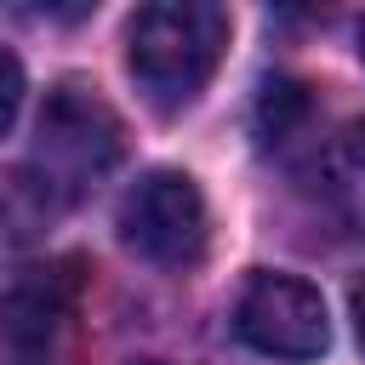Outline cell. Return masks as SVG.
I'll return each instance as SVG.
<instances>
[{
	"label": "cell",
	"mask_w": 365,
	"mask_h": 365,
	"mask_svg": "<svg viewBox=\"0 0 365 365\" xmlns=\"http://www.w3.org/2000/svg\"><path fill=\"white\" fill-rule=\"evenodd\" d=\"M120 148H125L120 114L97 91L63 80L34 120V154H29L23 177L46 194L51 211H68L120 165Z\"/></svg>",
	"instance_id": "obj_1"
},
{
	"label": "cell",
	"mask_w": 365,
	"mask_h": 365,
	"mask_svg": "<svg viewBox=\"0 0 365 365\" xmlns=\"http://www.w3.org/2000/svg\"><path fill=\"white\" fill-rule=\"evenodd\" d=\"M131 74L154 108H188L222 63L228 11L211 0H160L131 17Z\"/></svg>",
	"instance_id": "obj_2"
},
{
	"label": "cell",
	"mask_w": 365,
	"mask_h": 365,
	"mask_svg": "<svg viewBox=\"0 0 365 365\" xmlns=\"http://www.w3.org/2000/svg\"><path fill=\"white\" fill-rule=\"evenodd\" d=\"M120 240L154 268H188L205 257L211 211L188 171H148L120 205Z\"/></svg>",
	"instance_id": "obj_3"
},
{
	"label": "cell",
	"mask_w": 365,
	"mask_h": 365,
	"mask_svg": "<svg viewBox=\"0 0 365 365\" xmlns=\"http://www.w3.org/2000/svg\"><path fill=\"white\" fill-rule=\"evenodd\" d=\"M234 325L257 354H274V359H319L331 342L325 302L297 274H257L234 308Z\"/></svg>",
	"instance_id": "obj_4"
},
{
	"label": "cell",
	"mask_w": 365,
	"mask_h": 365,
	"mask_svg": "<svg viewBox=\"0 0 365 365\" xmlns=\"http://www.w3.org/2000/svg\"><path fill=\"white\" fill-rule=\"evenodd\" d=\"M80 297V262L29 268L0 297V359L6 365H46Z\"/></svg>",
	"instance_id": "obj_5"
},
{
	"label": "cell",
	"mask_w": 365,
	"mask_h": 365,
	"mask_svg": "<svg viewBox=\"0 0 365 365\" xmlns=\"http://www.w3.org/2000/svg\"><path fill=\"white\" fill-rule=\"evenodd\" d=\"M319 194L348 234H365V120L348 125L319 160Z\"/></svg>",
	"instance_id": "obj_6"
},
{
	"label": "cell",
	"mask_w": 365,
	"mask_h": 365,
	"mask_svg": "<svg viewBox=\"0 0 365 365\" xmlns=\"http://www.w3.org/2000/svg\"><path fill=\"white\" fill-rule=\"evenodd\" d=\"M308 114H314V97H308V86H302V80H285V74H274V80L262 86V97H257V114H251V125H257V143H262V148H279V143H291V137L308 125Z\"/></svg>",
	"instance_id": "obj_7"
},
{
	"label": "cell",
	"mask_w": 365,
	"mask_h": 365,
	"mask_svg": "<svg viewBox=\"0 0 365 365\" xmlns=\"http://www.w3.org/2000/svg\"><path fill=\"white\" fill-rule=\"evenodd\" d=\"M51 217V205H46V194L23 177V171H11L6 177V188H0V268L40 234V222Z\"/></svg>",
	"instance_id": "obj_8"
},
{
	"label": "cell",
	"mask_w": 365,
	"mask_h": 365,
	"mask_svg": "<svg viewBox=\"0 0 365 365\" xmlns=\"http://www.w3.org/2000/svg\"><path fill=\"white\" fill-rule=\"evenodd\" d=\"M17 103H23V63L0 46V137H6V125L17 120Z\"/></svg>",
	"instance_id": "obj_9"
},
{
	"label": "cell",
	"mask_w": 365,
	"mask_h": 365,
	"mask_svg": "<svg viewBox=\"0 0 365 365\" xmlns=\"http://www.w3.org/2000/svg\"><path fill=\"white\" fill-rule=\"evenodd\" d=\"M348 308H354V336H359V348H365V279L348 291Z\"/></svg>",
	"instance_id": "obj_10"
},
{
	"label": "cell",
	"mask_w": 365,
	"mask_h": 365,
	"mask_svg": "<svg viewBox=\"0 0 365 365\" xmlns=\"http://www.w3.org/2000/svg\"><path fill=\"white\" fill-rule=\"evenodd\" d=\"M359 51H365V23H359Z\"/></svg>",
	"instance_id": "obj_11"
},
{
	"label": "cell",
	"mask_w": 365,
	"mask_h": 365,
	"mask_svg": "<svg viewBox=\"0 0 365 365\" xmlns=\"http://www.w3.org/2000/svg\"><path fill=\"white\" fill-rule=\"evenodd\" d=\"M148 365H160V359H148Z\"/></svg>",
	"instance_id": "obj_12"
}]
</instances>
